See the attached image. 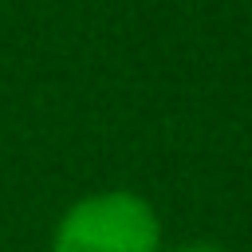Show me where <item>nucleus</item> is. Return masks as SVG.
Returning a JSON list of instances; mask_svg holds the SVG:
<instances>
[{
  "label": "nucleus",
  "instance_id": "nucleus-1",
  "mask_svg": "<svg viewBox=\"0 0 252 252\" xmlns=\"http://www.w3.org/2000/svg\"><path fill=\"white\" fill-rule=\"evenodd\" d=\"M51 252H161V217L134 189L87 193L55 220Z\"/></svg>",
  "mask_w": 252,
  "mask_h": 252
},
{
  "label": "nucleus",
  "instance_id": "nucleus-2",
  "mask_svg": "<svg viewBox=\"0 0 252 252\" xmlns=\"http://www.w3.org/2000/svg\"><path fill=\"white\" fill-rule=\"evenodd\" d=\"M173 252H228V248H220L213 240H189V244H177Z\"/></svg>",
  "mask_w": 252,
  "mask_h": 252
}]
</instances>
